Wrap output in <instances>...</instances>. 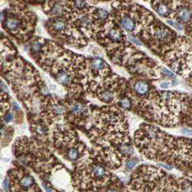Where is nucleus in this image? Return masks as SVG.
<instances>
[{
    "label": "nucleus",
    "instance_id": "20e7f679",
    "mask_svg": "<svg viewBox=\"0 0 192 192\" xmlns=\"http://www.w3.org/2000/svg\"><path fill=\"white\" fill-rule=\"evenodd\" d=\"M111 17L121 27L139 34L155 20L148 9L131 2H114Z\"/></svg>",
    "mask_w": 192,
    "mask_h": 192
},
{
    "label": "nucleus",
    "instance_id": "aec40b11",
    "mask_svg": "<svg viewBox=\"0 0 192 192\" xmlns=\"http://www.w3.org/2000/svg\"><path fill=\"white\" fill-rule=\"evenodd\" d=\"M170 82H168V81H164V82H163L162 84H160V87L162 89H168V87L170 86Z\"/></svg>",
    "mask_w": 192,
    "mask_h": 192
},
{
    "label": "nucleus",
    "instance_id": "4468645a",
    "mask_svg": "<svg viewBox=\"0 0 192 192\" xmlns=\"http://www.w3.org/2000/svg\"><path fill=\"white\" fill-rule=\"evenodd\" d=\"M153 7L157 12L159 15L163 17H170L171 15L170 2L168 1H157L152 2Z\"/></svg>",
    "mask_w": 192,
    "mask_h": 192
},
{
    "label": "nucleus",
    "instance_id": "5701e85b",
    "mask_svg": "<svg viewBox=\"0 0 192 192\" xmlns=\"http://www.w3.org/2000/svg\"><path fill=\"white\" fill-rule=\"evenodd\" d=\"M106 192H117V191L115 190H112V189H111V190H108Z\"/></svg>",
    "mask_w": 192,
    "mask_h": 192
},
{
    "label": "nucleus",
    "instance_id": "39448f33",
    "mask_svg": "<svg viewBox=\"0 0 192 192\" xmlns=\"http://www.w3.org/2000/svg\"><path fill=\"white\" fill-rule=\"evenodd\" d=\"M51 144L59 155L70 162L80 161L86 152L76 130L65 123L52 129Z\"/></svg>",
    "mask_w": 192,
    "mask_h": 192
},
{
    "label": "nucleus",
    "instance_id": "2eb2a0df",
    "mask_svg": "<svg viewBox=\"0 0 192 192\" xmlns=\"http://www.w3.org/2000/svg\"><path fill=\"white\" fill-rule=\"evenodd\" d=\"M118 104L121 107L122 109H125V110H129V109L132 107V105H133L131 98L128 96H125L124 98L122 97Z\"/></svg>",
    "mask_w": 192,
    "mask_h": 192
},
{
    "label": "nucleus",
    "instance_id": "1a4fd4ad",
    "mask_svg": "<svg viewBox=\"0 0 192 192\" xmlns=\"http://www.w3.org/2000/svg\"><path fill=\"white\" fill-rule=\"evenodd\" d=\"M39 110V116L43 122L51 130L59 125L65 124V106L63 101L56 97L46 96L42 99Z\"/></svg>",
    "mask_w": 192,
    "mask_h": 192
},
{
    "label": "nucleus",
    "instance_id": "f8f14e48",
    "mask_svg": "<svg viewBox=\"0 0 192 192\" xmlns=\"http://www.w3.org/2000/svg\"><path fill=\"white\" fill-rule=\"evenodd\" d=\"M43 7L49 18L65 17L67 11L66 2H46Z\"/></svg>",
    "mask_w": 192,
    "mask_h": 192
},
{
    "label": "nucleus",
    "instance_id": "9d476101",
    "mask_svg": "<svg viewBox=\"0 0 192 192\" xmlns=\"http://www.w3.org/2000/svg\"><path fill=\"white\" fill-rule=\"evenodd\" d=\"M8 179L10 192H43L29 171L20 165L9 169Z\"/></svg>",
    "mask_w": 192,
    "mask_h": 192
},
{
    "label": "nucleus",
    "instance_id": "a211bd4d",
    "mask_svg": "<svg viewBox=\"0 0 192 192\" xmlns=\"http://www.w3.org/2000/svg\"><path fill=\"white\" fill-rule=\"evenodd\" d=\"M181 132L186 135H192V130L188 127H182L181 129Z\"/></svg>",
    "mask_w": 192,
    "mask_h": 192
},
{
    "label": "nucleus",
    "instance_id": "7ed1b4c3",
    "mask_svg": "<svg viewBox=\"0 0 192 192\" xmlns=\"http://www.w3.org/2000/svg\"><path fill=\"white\" fill-rule=\"evenodd\" d=\"M0 20L5 31L19 42L31 40L36 17L23 2H11L0 12Z\"/></svg>",
    "mask_w": 192,
    "mask_h": 192
},
{
    "label": "nucleus",
    "instance_id": "f03ea898",
    "mask_svg": "<svg viewBox=\"0 0 192 192\" xmlns=\"http://www.w3.org/2000/svg\"><path fill=\"white\" fill-rule=\"evenodd\" d=\"M92 123L87 128L91 140L101 148L107 143L127 144L128 126L124 113L116 106H103L96 109L91 116Z\"/></svg>",
    "mask_w": 192,
    "mask_h": 192
},
{
    "label": "nucleus",
    "instance_id": "f257e3e1",
    "mask_svg": "<svg viewBox=\"0 0 192 192\" xmlns=\"http://www.w3.org/2000/svg\"><path fill=\"white\" fill-rule=\"evenodd\" d=\"M29 53L43 70L69 92L80 98L88 82V61L64 48L59 42L35 37L30 40Z\"/></svg>",
    "mask_w": 192,
    "mask_h": 192
},
{
    "label": "nucleus",
    "instance_id": "6e6552de",
    "mask_svg": "<svg viewBox=\"0 0 192 192\" xmlns=\"http://www.w3.org/2000/svg\"><path fill=\"white\" fill-rule=\"evenodd\" d=\"M65 106V122L79 128H87L91 120V111L80 98L69 96L63 100Z\"/></svg>",
    "mask_w": 192,
    "mask_h": 192
},
{
    "label": "nucleus",
    "instance_id": "4be33fe9",
    "mask_svg": "<svg viewBox=\"0 0 192 192\" xmlns=\"http://www.w3.org/2000/svg\"><path fill=\"white\" fill-rule=\"evenodd\" d=\"M159 165H160V166L167 168V169H170V166H169V165H165V164H159Z\"/></svg>",
    "mask_w": 192,
    "mask_h": 192
},
{
    "label": "nucleus",
    "instance_id": "412c9836",
    "mask_svg": "<svg viewBox=\"0 0 192 192\" xmlns=\"http://www.w3.org/2000/svg\"><path fill=\"white\" fill-rule=\"evenodd\" d=\"M127 165V167L128 168H129V169H132V168H133L134 167L135 162H134V161H132V160H129L127 163V165Z\"/></svg>",
    "mask_w": 192,
    "mask_h": 192
},
{
    "label": "nucleus",
    "instance_id": "f3484780",
    "mask_svg": "<svg viewBox=\"0 0 192 192\" xmlns=\"http://www.w3.org/2000/svg\"><path fill=\"white\" fill-rule=\"evenodd\" d=\"M161 72L164 76H166L169 77V78H172V79H174V78H175V76L173 73L171 71H170L169 70L165 69V68H163V69L161 70Z\"/></svg>",
    "mask_w": 192,
    "mask_h": 192
},
{
    "label": "nucleus",
    "instance_id": "6ab92c4d",
    "mask_svg": "<svg viewBox=\"0 0 192 192\" xmlns=\"http://www.w3.org/2000/svg\"><path fill=\"white\" fill-rule=\"evenodd\" d=\"M129 39L131 40L132 42H133L136 45V46H140L141 45V42H140V41H139V40H137L136 37H135L134 36H133V35H129Z\"/></svg>",
    "mask_w": 192,
    "mask_h": 192
},
{
    "label": "nucleus",
    "instance_id": "423d86ee",
    "mask_svg": "<svg viewBox=\"0 0 192 192\" xmlns=\"http://www.w3.org/2000/svg\"><path fill=\"white\" fill-rule=\"evenodd\" d=\"M45 27L59 43L81 49L87 46V37L66 17H52L46 21Z\"/></svg>",
    "mask_w": 192,
    "mask_h": 192
},
{
    "label": "nucleus",
    "instance_id": "9b49d317",
    "mask_svg": "<svg viewBox=\"0 0 192 192\" xmlns=\"http://www.w3.org/2000/svg\"><path fill=\"white\" fill-rule=\"evenodd\" d=\"M30 132L35 140L49 146L51 144V130L37 115H31L30 117Z\"/></svg>",
    "mask_w": 192,
    "mask_h": 192
},
{
    "label": "nucleus",
    "instance_id": "dca6fc26",
    "mask_svg": "<svg viewBox=\"0 0 192 192\" xmlns=\"http://www.w3.org/2000/svg\"><path fill=\"white\" fill-rule=\"evenodd\" d=\"M167 22L169 25H172L173 27L175 28V29H177V30H182V26H181V24H180V23H178L176 22H174V21L171 20H167Z\"/></svg>",
    "mask_w": 192,
    "mask_h": 192
},
{
    "label": "nucleus",
    "instance_id": "ddd939ff",
    "mask_svg": "<svg viewBox=\"0 0 192 192\" xmlns=\"http://www.w3.org/2000/svg\"><path fill=\"white\" fill-rule=\"evenodd\" d=\"M151 91L150 86L149 84L145 81H136L132 86V90L131 92H133L132 96L143 98L150 93Z\"/></svg>",
    "mask_w": 192,
    "mask_h": 192
},
{
    "label": "nucleus",
    "instance_id": "0eeeda50",
    "mask_svg": "<svg viewBox=\"0 0 192 192\" xmlns=\"http://www.w3.org/2000/svg\"><path fill=\"white\" fill-rule=\"evenodd\" d=\"M139 38L154 52L160 54L176 40V33L160 21L155 20L139 34Z\"/></svg>",
    "mask_w": 192,
    "mask_h": 192
}]
</instances>
